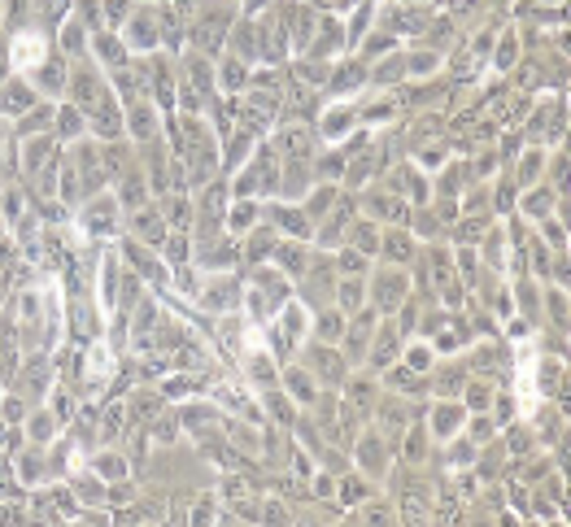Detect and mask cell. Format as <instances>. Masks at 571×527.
Returning a JSON list of instances; mask_svg holds the SVG:
<instances>
[{"mask_svg":"<svg viewBox=\"0 0 571 527\" xmlns=\"http://www.w3.org/2000/svg\"><path fill=\"white\" fill-rule=\"evenodd\" d=\"M131 44L135 48H153L157 44V22H153L149 13H135L131 18Z\"/></svg>","mask_w":571,"mask_h":527,"instance_id":"obj_3","label":"cell"},{"mask_svg":"<svg viewBox=\"0 0 571 527\" xmlns=\"http://www.w3.org/2000/svg\"><path fill=\"white\" fill-rule=\"evenodd\" d=\"M62 44H66V53L83 48V27H78V22H66V35H62Z\"/></svg>","mask_w":571,"mask_h":527,"instance_id":"obj_14","label":"cell"},{"mask_svg":"<svg viewBox=\"0 0 571 527\" xmlns=\"http://www.w3.org/2000/svg\"><path fill=\"white\" fill-rule=\"evenodd\" d=\"M288 388H292V397H301V401H310V397H314L310 379H305L301 371H288Z\"/></svg>","mask_w":571,"mask_h":527,"instance_id":"obj_11","label":"cell"},{"mask_svg":"<svg viewBox=\"0 0 571 527\" xmlns=\"http://www.w3.org/2000/svg\"><path fill=\"white\" fill-rule=\"evenodd\" d=\"M31 436H35V440H48V436H53V418H48V414H35V418H31Z\"/></svg>","mask_w":571,"mask_h":527,"instance_id":"obj_15","label":"cell"},{"mask_svg":"<svg viewBox=\"0 0 571 527\" xmlns=\"http://www.w3.org/2000/svg\"><path fill=\"white\" fill-rule=\"evenodd\" d=\"M275 222H280V227H288L292 235H305V231H310V222H305L297 210H275Z\"/></svg>","mask_w":571,"mask_h":527,"instance_id":"obj_6","label":"cell"},{"mask_svg":"<svg viewBox=\"0 0 571 527\" xmlns=\"http://www.w3.org/2000/svg\"><path fill=\"white\" fill-rule=\"evenodd\" d=\"M101 475H123V462H118V458H101Z\"/></svg>","mask_w":571,"mask_h":527,"instance_id":"obj_27","label":"cell"},{"mask_svg":"<svg viewBox=\"0 0 571 527\" xmlns=\"http://www.w3.org/2000/svg\"><path fill=\"white\" fill-rule=\"evenodd\" d=\"M270 410H275V414H280L284 423L292 418V405H288V401H280V397H270Z\"/></svg>","mask_w":571,"mask_h":527,"instance_id":"obj_26","label":"cell"},{"mask_svg":"<svg viewBox=\"0 0 571 527\" xmlns=\"http://www.w3.org/2000/svg\"><path fill=\"white\" fill-rule=\"evenodd\" d=\"M35 105V92L27 83H5L0 88V114H27Z\"/></svg>","mask_w":571,"mask_h":527,"instance_id":"obj_1","label":"cell"},{"mask_svg":"<svg viewBox=\"0 0 571 527\" xmlns=\"http://www.w3.org/2000/svg\"><path fill=\"white\" fill-rule=\"evenodd\" d=\"M223 83H227V88H240V83H245L240 62H227V66H223Z\"/></svg>","mask_w":571,"mask_h":527,"instance_id":"obj_16","label":"cell"},{"mask_svg":"<svg viewBox=\"0 0 571 527\" xmlns=\"http://www.w3.org/2000/svg\"><path fill=\"white\" fill-rule=\"evenodd\" d=\"M131 127H135V135H153V114H149L144 105H135V114H131Z\"/></svg>","mask_w":571,"mask_h":527,"instance_id":"obj_12","label":"cell"},{"mask_svg":"<svg viewBox=\"0 0 571 527\" xmlns=\"http://www.w3.org/2000/svg\"><path fill=\"white\" fill-rule=\"evenodd\" d=\"M376 296L384 301V306H397V296H401V275H380Z\"/></svg>","mask_w":571,"mask_h":527,"instance_id":"obj_5","label":"cell"},{"mask_svg":"<svg viewBox=\"0 0 571 527\" xmlns=\"http://www.w3.org/2000/svg\"><path fill=\"white\" fill-rule=\"evenodd\" d=\"M22 475H27V479L44 475V462H39V453H27V462H22Z\"/></svg>","mask_w":571,"mask_h":527,"instance_id":"obj_19","label":"cell"},{"mask_svg":"<svg viewBox=\"0 0 571 527\" xmlns=\"http://www.w3.org/2000/svg\"><path fill=\"white\" fill-rule=\"evenodd\" d=\"M170 257H174V261L188 257V240H184V235H170Z\"/></svg>","mask_w":571,"mask_h":527,"instance_id":"obj_21","label":"cell"},{"mask_svg":"<svg viewBox=\"0 0 571 527\" xmlns=\"http://www.w3.org/2000/svg\"><path fill=\"white\" fill-rule=\"evenodd\" d=\"M105 13H109V22H118L127 13V0H105Z\"/></svg>","mask_w":571,"mask_h":527,"instance_id":"obj_24","label":"cell"},{"mask_svg":"<svg viewBox=\"0 0 571 527\" xmlns=\"http://www.w3.org/2000/svg\"><path fill=\"white\" fill-rule=\"evenodd\" d=\"M62 131H66V135H74V131H78V114H70V109L62 114Z\"/></svg>","mask_w":571,"mask_h":527,"instance_id":"obj_28","label":"cell"},{"mask_svg":"<svg viewBox=\"0 0 571 527\" xmlns=\"http://www.w3.org/2000/svg\"><path fill=\"white\" fill-rule=\"evenodd\" d=\"M223 27H227V18H214V13H205V18H201V27H196V39H201V48H209V44H219V35H223Z\"/></svg>","mask_w":571,"mask_h":527,"instance_id":"obj_4","label":"cell"},{"mask_svg":"<svg viewBox=\"0 0 571 527\" xmlns=\"http://www.w3.org/2000/svg\"><path fill=\"white\" fill-rule=\"evenodd\" d=\"M253 214H258L253 205H240V210L231 214V227H245V222H253Z\"/></svg>","mask_w":571,"mask_h":527,"instance_id":"obj_23","label":"cell"},{"mask_svg":"<svg viewBox=\"0 0 571 527\" xmlns=\"http://www.w3.org/2000/svg\"><path fill=\"white\" fill-rule=\"evenodd\" d=\"M275 257H280V266H288V271H301V253L292 249V245H288V249H280Z\"/></svg>","mask_w":571,"mask_h":527,"instance_id":"obj_17","label":"cell"},{"mask_svg":"<svg viewBox=\"0 0 571 527\" xmlns=\"http://www.w3.org/2000/svg\"><path fill=\"white\" fill-rule=\"evenodd\" d=\"M366 497V484L362 479H345V501H362Z\"/></svg>","mask_w":571,"mask_h":527,"instance_id":"obj_18","label":"cell"},{"mask_svg":"<svg viewBox=\"0 0 571 527\" xmlns=\"http://www.w3.org/2000/svg\"><path fill=\"white\" fill-rule=\"evenodd\" d=\"M388 253H392V257H410V245H406V235H388Z\"/></svg>","mask_w":571,"mask_h":527,"instance_id":"obj_20","label":"cell"},{"mask_svg":"<svg viewBox=\"0 0 571 527\" xmlns=\"http://www.w3.org/2000/svg\"><path fill=\"white\" fill-rule=\"evenodd\" d=\"M458 423H462V410H454V405H441V410H436V432L441 436H449Z\"/></svg>","mask_w":571,"mask_h":527,"instance_id":"obj_8","label":"cell"},{"mask_svg":"<svg viewBox=\"0 0 571 527\" xmlns=\"http://www.w3.org/2000/svg\"><path fill=\"white\" fill-rule=\"evenodd\" d=\"M231 301H235V288H227V283H223V288H209V292H205V306H209V310H214V306L227 310Z\"/></svg>","mask_w":571,"mask_h":527,"instance_id":"obj_10","label":"cell"},{"mask_svg":"<svg viewBox=\"0 0 571 527\" xmlns=\"http://www.w3.org/2000/svg\"><path fill=\"white\" fill-rule=\"evenodd\" d=\"M92 227L96 231H105V222H109V227H113V200H96V205H92Z\"/></svg>","mask_w":571,"mask_h":527,"instance_id":"obj_9","label":"cell"},{"mask_svg":"<svg viewBox=\"0 0 571 527\" xmlns=\"http://www.w3.org/2000/svg\"><path fill=\"white\" fill-rule=\"evenodd\" d=\"M362 466H366V471H380V466H384L380 444H376V440H366V444H362Z\"/></svg>","mask_w":571,"mask_h":527,"instance_id":"obj_13","label":"cell"},{"mask_svg":"<svg viewBox=\"0 0 571 527\" xmlns=\"http://www.w3.org/2000/svg\"><path fill=\"white\" fill-rule=\"evenodd\" d=\"M305 153H310V131L305 127H288L280 135V157L284 161H305Z\"/></svg>","mask_w":571,"mask_h":527,"instance_id":"obj_2","label":"cell"},{"mask_svg":"<svg viewBox=\"0 0 571 527\" xmlns=\"http://www.w3.org/2000/svg\"><path fill=\"white\" fill-rule=\"evenodd\" d=\"M358 245H362V253H376V231H371V227H358Z\"/></svg>","mask_w":571,"mask_h":527,"instance_id":"obj_22","label":"cell"},{"mask_svg":"<svg viewBox=\"0 0 571 527\" xmlns=\"http://www.w3.org/2000/svg\"><path fill=\"white\" fill-rule=\"evenodd\" d=\"M135 231L149 235L153 245H157V240H162V222H157V214H153V210H140V218H135Z\"/></svg>","mask_w":571,"mask_h":527,"instance_id":"obj_7","label":"cell"},{"mask_svg":"<svg viewBox=\"0 0 571 527\" xmlns=\"http://www.w3.org/2000/svg\"><path fill=\"white\" fill-rule=\"evenodd\" d=\"M358 283H345V288H340V301H345V306H358Z\"/></svg>","mask_w":571,"mask_h":527,"instance_id":"obj_25","label":"cell"}]
</instances>
